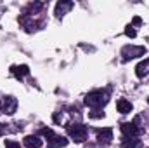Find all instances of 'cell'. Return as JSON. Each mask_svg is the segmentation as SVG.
Instances as JSON below:
<instances>
[{"label": "cell", "mask_w": 149, "mask_h": 148, "mask_svg": "<svg viewBox=\"0 0 149 148\" xmlns=\"http://www.w3.org/2000/svg\"><path fill=\"white\" fill-rule=\"evenodd\" d=\"M108 99H109L108 92H104V91H94V92H88L85 96V105L95 110V108H102L108 103Z\"/></svg>", "instance_id": "6da1fadb"}, {"label": "cell", "mask_w": 149, "mask_h": 148, "mask_svg": "<svg viewBox=\"0 0 149 148\" xmlns=\"http://www.w3.org/2000/svg\"><path fill=\"white\" fill-rule=\"evenodd\" d=\"M146 54V47L144 45H125L121 49V56L125 61L128 59H134V58H141Z\"/></svg>", "instance_id": "7a4b0ae2"}, {"label": "cell", "mask_w": 149, "mask_h": 148, "mask_svg": "<svg viewBox=\"0 0 149 148\" xmlns=\"http://www.w3.org/2000/svg\"><path fill=\"white\" fill-rule=\"evenodd\" d=\"M68 134L76 143H83L87 140V127L81 124H71V125H68Z\"/></svg>", "instance_id": "3957f363"}, {"label": "cell", "mask_w": 149, "mask_h": 148, "mask_svg": "<svg viewBox=\"0 0 149 148\" xmlns=\"http://www.w3.org/2000/svg\"><path fill=\"white\" fill-rule=\"evenodd\" d=\"M17 108V99L14 96H5L0 99V111L5 115H12Z\"/></svg>", "instance_id": "277c9868"}, {"label": "cell", "mask_w": 149, "mask_h": 148, "mask_svg": "<svg viewBox=\"0 0 149 148\" xmlns=\"http://www.w3.org/2000/svg\"><path fill=\"white\" fill-rule=\"evenodd\" d=\"M137 122H139V118H135V122H123L121 124V132H123V136L125 138H135L139 132H141V127L137 125Z\"/></svg>", "instance_id": "5b68a950"}, {"label": "cell", "mask_w": 149, "mask_h": 148, "mask_svg": "<svg viewBox=\"0 0 149 148\" xmlns=\"http://www.w3.org/2000/svg\"><path fill=\"white\" fill-rule=\"evenodd\" d=\"M73 2H68V0H61V2H57L56 4V16L57 18H63L66 12H70L71 9H73Z\"/></svg>", "instance_id": "8992f818"}, {"label": "cell", "mask_w": 149, "mask_h": 148, "mask_svg": "<svg viewBox=\"0 0 149 148\" xmlns=\"http://www.w3.org/2000/svg\"><path fill=\"white\" fill-rule=\"evenodd\" d=\"M95 134H97V140H99V141H104V143H109V141L113 140V131L109 129V127L97 129Z\"/></svg>", "instance_id": "52a82bcc"}, {"label": "cell", "mask_w": 149, "mask_h": 148, "mask_svg": "<svg viewBox=\"0 0 149 148\" xmlns=\"http://www.w3.org/2000/svg\"><path fill=\"white\" fill-rule=\"evenodd\" d=\"M23 143H24L26 148H40L43 145V141H42L38 136H26V138L23 140Z\"/></svg>", "instance_id": "ba28073f"}, {"label": "cell", "mask_w": 149, "mask_h": 148, "mask_svg": "<svg viewBox=\"0 0 149 148\" xmlns=\"http://www.w3.org/2000/svg\"><path fill=\"white\" fill-rule=\"evenodd\" d=\"M70 141L66 140V138H63V136H54L52 140H49V147L50 148H63L66 147Z\"/></svg>", "instance_id": "9c48e42d"}, {"label": "cell", "mask_w": 149, "mask_h": 148, "mask_svg": "<svg viewBox=\"0 0 149 148\" xmlns=\"http://www.w3.org/2000/svg\"><path fill=\"white\" fill-rule=\"evenodd\" d=\"M10 72L14 73V77L23 78V77H26V75L30 73V68H28L26 65H19V66H12V68H10Z\"/></svg>", "instance_id": "30bf717a"}, {"label": "cell", "mask_w": 149, "mask_h": 148, "mask_svg": "<svg viewBox=\"0 0 149 148\" xmlns=\"http://www.w3.org/2000/svg\"><path fill=\"white\" fill-rule=\"evenodd\" d=\"M116 106H118V111L120 113H130L132 111V103L127 101V99H118Z\"/></svg>", "instance_id": "8fae6325"}, {"label": "cell", "mask_w": 149, "mask_h": 148, "mask_svg": "<svg viewBox=\"0 0 149 148\" xmlns=\"http://www.w3.org/2000/svg\"><path fill=\"white\" fill-rule=\"evenodd\" d=\"M135 73H137V77H144L146 73H149V59H146V61H142V63L137 65Z\"/></svg>", "instance_id": "7c38bea8"}, {"label": "cell", "mask_w": 149, "mask_h": 148, "mask_svg": "<svg viewBox=\"0 0 149 148\" xmlns=\"http://www.w3.org/2000/svg\"><path fill=\"white\" fill-rule=\"evenodd\" d=\"M141 147H142V141H139V140H135V138L127 140V141L121 143V148H141Z\"/></svg>", "instance_id": "4fadbf2b"}, {"label": "cell", "mask_w": 149, "mask_h": 148, "mask_svg": "<svg viewBox=\"0 0 149 148\" xmlns=\"http://www.w3.org/2000/svg\"><path fill=\"white\" fill-rule=\"evenodd\" d=\"M88 117H90V118H102V117H104V111H101L99 108H95V110L88 111Z\"/></svg>", "instance_id": "5bb4252c"}, {"label": "cell", "mask_w": 149, "mask_h": 148, "mask_svg": "<svg viewBox=\"0 0 149 148\" xmlns=\"http://www.w3.org/2000/svg\"><path fill=\"white\" fill-rule=\"evenodd\" d=\"M40 132H42V136H43V138H47V140H52V138L56 136V134L52 132V129H47V127H43Z\"/></svg>", "instance_id": "9a60e30c"}, {"label": "cell", "mask_w": 149, "mask_h": 148, "mask_svg": "<svg viewBox=\"0 0 149 148\" xmlns=\"http://www.w3.org/2000/svg\"><path fill=\"white\" fill-rule=\"evenodd\" d=\"M5 148H21V147H19V143L14 141V140H5Z\"/></svg>", "instance_id": "2e32d148"}, {"label": "cell", "mask_w": 149, "mask_h": 148, "mask_svg": "<svg viewBox=\"0 0 149 148\" xmlns=\"http://www.w3.org/2000/svg\"><path fill=\"white\" fill-rule=\"evenodd\" d=\"M125 33H127V37H135V35H137V32H135V30H134V26H127V30H125Z\"/></svg>", "instance_id": "e0dca14e"}, {"label": "cell", "mask_w": 149, "mask_h": 148, "mask_svg": "<svg viewBox=\"0 0 149 148\" xmlns=\"http://www.w3.org/2000/svg\"><path fill=\"white\" fill-rule=\"evenodd\" d=\"M132 23H134V25H135V26H139V25H141V23H142V19H141V18H139V16H135V18H134V21H132Z\"/></svg>", "instance_id": "ac0fdd59"}, {"label": "cell", "mask_w": 149, "mask_h": 148, "mask_svg": "<svg viewBox=\"0 0 149 148\" xmlns=\"http://www.w3.org/2000/svg\"><path fill=\"white\" fill-rule=\"evenodd\" d=\"M54 120H56V122L59 124V122L63 120V115H59V113H56V115H54Z\"/></svg>", "instance_id": "d6986e66"}, {"label": "cell", "mask_w": 149, "mask_h": 148, "mask_svg": "<svg viewBox=\"0 0 149 148\" xmlns=\"http://www.w3.org/2000/svg\"><path fill=\"white\" fill-rule=\"evenodd\" d=\"M2 132H3V125L0 124V134H2Z\"/></svg>", "instance_id": "ffe728a7"}, {"label": "cell", "mask_w": 149, "mask_h": 148, "mask_svg": "<svg viewBox=\"0 0 149 148\" xmlns=\"http://www.w3.org/2000/svg\"><path fill=\"white\" fill-rule=\"evenodd\" d=\"M148 101H149V98H148Z\"/></svg>", "instance_id": "44dd1931"}]
</instances>
